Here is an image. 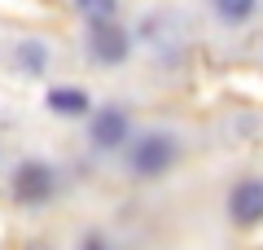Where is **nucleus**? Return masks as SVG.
<instances>
[{
  "label": "nucleus",
  "instance_id": "nucleus-1",
  "mask_svg": "<svg viewBox=\"0 0 263 250\" xmlns=\"http://www.w3.org/2000/svg\"><path fill=\"white\" fill-rule=\"evenodd\" d=\"M176 158H180L176 136H167V132H145V136L132 145L127 167L136 171V176L154 180V176H162V171H171V167H176Z\"/></svg>",
  "mask_w": 263,
  "mask_h": 250
},
{
  "label": "nucleus",
  "instance_id": "nucleus-2",
  "mask_svg": "<svg viewBox=\"0 0 263 250\" xmlns=\"http://www.w3.org/2000/svg\"><path fill=\"white\" fill-rule=\"evenodd\" d=\"M53 193H57V176H53L48 163H40V158L18 163V171H13V198H18V202L40 206V202H48Z\"/></svg>",
  "mask_w": 263,
  "mask_h": 250
},
{
  "label": "nucleus",
  "instance_id": "nucleus-3",
  "mask_svg": "<svg viewBox=\"0 0 263 250\" xmlns=\"http://www.w3.org/2000/svg\"><path fill=\"white\" fill-rule=\"evenodd\" d=\"M88 53H92V62H101V66L127 62V57H132V35H127V27H119V22L88 27Z\"/></svg>",
  "mask_w": 263,
  "mask_h": 250
},
{
  "label": "nucleus",
  "instance_id": "nucleus-4",
  "mask_svg": "<svg viewBox=\"0 0 263 250\" xmlns=\"http://www.w3.org/2000/svg\"><path fill=\"white\" fill-rule=\"evenodd\" d=\"M228 220L237 228H254L263 224V180H237L228 193Z\"/></svg>",
  "mask_w": 263,
  "mask_h": 250
},
{
  "label": "nucleus",
  "instance_id": "nucleus-5",
  "mask_svg": "<svg viewBox=\"0 0 263 250\" xmlns=\"http://www.w3.org/2000/svg\"><path fill=\"white\" fill-rule=\"evenodd\" d=\"M127 110H119V105H101V110L88 119V136H92L97 149H119L123 140H127Z\"/></svg>",
  "mask_w": 263,
  "mask_h": 250
},
{
  "label": "nucleus",
  "instance_id": "nucleus-6",
  "mask_svg": "<svg viewBox=\"0 0 263 250\" xmlns=\"http://www.w3.org/2000/svg\"><path fill=\"white\" fill-rule=\"evenodd\" d=\"M48 110L66 114V119H84L92 105H88V97L79 93V88H53V93H48Z\"/></svg>",
  "mask_w": 263,
  "mask_h": 250
},
{
  "label": "nucleus",
  "instance_id": "nucleus-7",
  "mask_svg": "<svg viewBox=\"0 0 263 250\" xmlns=\"http://www.w3.org/2000/svg\"><path fill=\"white\" fill-rule=\"evenodd\" d=\"M13 57H18V66L27 75H40V70H48V57H53V53H48L44 40H22V44L13 48Z\"/></svg>",
  "mask_w": 263,
  "mask_h": 250
},
{
  "label": "nucleus",
  "instance_id": "nucleus-8",
  "mask_svg": "<svg viewBox=\"0 0 263 250\" xmlns=\"http://www.w3.org/2000/svg\"><path fill=\"white\" fill-rule=\"evenodd\" d=\"M79 18L88 27H101V22H119V0H75Z\"/></svg>",
  "mask_w": 263,
  "mask_h": 250
},
{
  "label": "nucleus",
  "instance_id": "nucleus-9",
  "mask_svg": "<svg viewBox=\"0 0 263 250\" xmlns=\"http://www.w3.org/2000/svg\"><path fill=\"white\" fill-rule=\"evenodd\" d=\"M219 13V22H228V27H241V22L254 18V9H259V0H211Z\"/></svg>",
  "mask_w": 263,
  "mask_h": 250
},
{
  "label": "nucleus",
  "instance_id": "nucleus-10",
  "mask_svg": "<svg viewBox=\"0 0 263 250\" xmlns=\"http://www.w3.org/2000/svg\"><path fill=\"white\" fill-rule=\"evenodd\" d=\"M88 250H101V246H97V241H88Z\"/></svg>",
  "mask_w": 263,
  "mask_h": 250
},
{
  "label": "nucleus",
  "instance_id": "nucleus-11",
  "mask_svg": "<svg viewBox=\"0 0 263 250\" xmlns=\"http://www.w3.org/2000/svg\"><path fill=\"white\" fill-rule=\"evenodd\" d=\"M31 250H48V246H31Z\"/></svg>",
  "mask_w": 263,
  "mask_h": 250
}]
</instances>
